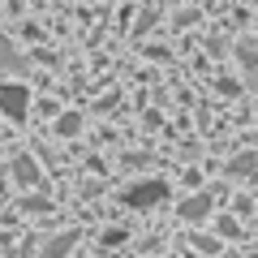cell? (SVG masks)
<instances>
[{"instance_id": "6", "label": "cell", "mask_w": 258, "mask_h": 258, "mask_svg": "<svg viewBox=\"0 0 258 258\" xmlns=\"http://www.w3.org/2000/svg\"><path fill=\"white\" fill-rule=\"evenodd\" d=\"M254 151H245V155H237V159H232V164H228V176H249V172H254Z\"/></svg>"}, {"instance_id": "11", "label": "cell", "mask_w": 258, "mask_h": 258, "mask_svg": "<svg viewBox=\"0 0 258 258\" xmlns=\"http://www.w3.org/2000/svg\"><path fill=\"white\" fill-rule=\"evenodd\" d=\"M220 232H224V237H241V232H237V220H220Z\"/></svg>"}, {"instance_id": "4", "label": "cell", "mask_w": 258, "mask_h": 258, "mask_svg": "<svg viewBox=\"0 0 258 258\" xmlns=\"http://www.w3.org/2000/svg\"><path fill=\"white\" fill-rule=\"evenodd\" d=\"M74 241H78V232H56V237L43 245V254H47V258H64L69 249H74Z\"/></svg>"}, {"instance_id": "5", "label": "cell", "mask_w": 258, "mask_h": 258, "mask_svg": "<svg viewBox=\"0 0 258 258\" xmlns=\"http://www.w3.org/2000/svg\"><path fill=\"white\" fill-rule=\"evenodd\" d=\"M13 176H18L22 185H35V181H39V168H35V159H30V155H18V159H13Z\"/></svg>"}, {"instance_id": "3", "label": "cell", "mask_w": 258, "mask_h": 258, "mask_svg": "<svg viewBox=\"0 0 258 258\" xmlns=\"http://www.w3.org/2000/svg\"><path fill=\"white\" fill-rule=\"evenodd\" d=\"M176 211H181V220H207V211H211V198H207V194H194V198H185Z\"/></svg>"}, {"instance_id": "9", "label": "cell", "mask_w": 258, "mask_h": 258, "mask_svg": "<svg viewBox=\"0 0 258 258\" xmlns=\"http://www.w3.org/2000/svg\"><path fill=\"white\" fill-rule=\"evenodd\" d=\"M194 245L203 249V254H220V241H211V237H194Z\"/></svg>"}, {"instance_id": "12", "label": "cell", "mask_w": 258, "mask_h": 258, "mask_svg": "<svg viewBox=\"0 0 258 258\" xmlns=\"http://www.w3.org/2000/svg\"><path fill=\"white\" fill-rule=\"evenodd\" d=\"M22 207H26V211H47V203H43V198H26Z\"/></svg>"}, {"instance_id": "1", "label": "cell", "mask_w": 258, "mask_h": 258, "mask_svg": "<svg viewBox=\"0 0 258 258\" xmlns=\"http://www.w3.org/2000/svg\"><path fill=\"white\" fill-rule=\"evenodd\" d=\"M164 198H168V185H164V181H138V185H129V189H125V203L138 207V211L164 203Z\"/></svg>"}, {"instance_id": "8", "label": "cell", "mask_w": 258, "mask_h": 258, "mask_svg": "<svg viewBox=\"0 0 258 258\" xmlns=\"http://www.w3.org/2000/svg\"><path fill=\"white\" fill-rule=\"evenodd\" d=\"M78 125H82V116H78V112H69V116H60V134H78Z\"/></svg>"}, {"instance_id": "2", "label": "cell", "mask_w": 258, "mask_h": 258, "mask_svg": "<svg viewBox=\"0 0 258 258\" xmlns=\"http://www.w3.org/2000/svg\"><path fill=\"white\" fill-rule=\"evenodd\" d=\"M26 108H30V91H26V86H18V82L0 86V112H5V116L22 120V116H26Z\"/></svg>"}, {"instance_id": "10", "label": "cell", "mask_w": 258, "mask_h": 258, "mask_svg": "<svg viewBox=\"0 0 258 258\" xmlns=\"http://www.w3.org/2000/svg\"><path fill=\"white\" fill-rule=\"evenodd\" d=\"M241 60H245V69H258V52L254 47H241Z\"/></svg>"}, {"instance_id": "7", "label": "cell", "mask_w": 258, "mask_h": 258, "mask_svg": "<svg viewBox=\"0 0 258 258\" xmlns=\"http://www.w3.org/2000/svg\"><path fill=\"white\" fill-rule=\"evenodd\" d=\"M0 64H5V69H18V52H13V43H9V39H0Z\"/></svg>"}]
</instances>
